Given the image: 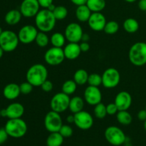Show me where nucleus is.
<instances>
[{"label": "nucleus", "mask_w": 146, "mask_h": 146, "mask_svg": "<svg viewBox=\"0 0 146 146\" xmlns=\"http://www.w3.org/2000/svg\"><path fill=\"white\" fill-rule=\"evenodd\" d=\"M57 20L54 14L48 9L39 10L35 17L36 27L42 32H49L52 31L56 26Z\"/></svg>", "instance_id": "obj_1"}, {"label": "nucleus", "mask_w": 146, "mask_h": 146, "mask_svg": "<svg viewBox=\"0 0 146 146\" xmlns=\"http://www.w3.org/2000/svg\"><path fill=\"white\" fill-rule=\"evenodd\" d=\"M65 58L68 60H75L81 54V51L78 43L69 42L64 48Z\"/></svg>", "instance_id": "obj_19"}, {"label": "nucleus", "mask_w": 146, "mask_h": 146, "mask_svg": "<svg viewBox=\"0 0 146 146\" xmlns=\"http://www.w3.org/2000/svg\"><path fill=\"white\" fill-rule=\"evenodd\" d=\"M52 12L56 20H63L68 16V9L64 6H57Z\"/></svg>", "instance_id": "obj_33"}, {"label": "nucleus", "mask_w": 146, "mask_h": 146, "mask_svg": "<svg viewBox=\"0 0 146 146\" xmlns=\"http://www.w3.org/2000/svg\"><path fill=\"white\" fill-rule=\"evenodd\" d=\"M83 31L82 27L79 24L76 22L70 23L66 26L64 31V35L68 42L78 43L81 41Z\"/></svg>", "instance_id": "obj_11"}, {"label": "nucleus", "mask_w": 146, "mask_h": 146, "mask_svg": "<svg viewBox=\"0 0 146 146\" xmlns=\"http://www.w3.org/2000/svg\"><path fill=\"white\" fill-rule=\"evenodd\" d=\"M40 5L38 0H23L20 5L19 11L26 18L35 17L39 11Z\"/></svg>", "instance_id": "obj_14"}, {"label": "nucleus", "mask_w": 146, "mask_h": 146, "mask_svg": "<svg viewBox=\"0 0 146 146\" xmlns=\"http://www.w3.org/2000/svg\"><path fill=\"white\" fill-rule=\"evenodd\" d=\"M144 128H145V131H146V120L144 121Z\"/></svg>", "instance_id": "obj_52"}, {"label": "nucleus", "mask_w": 146, "mask_h": 146, "mask_svg": "<svg viewBox=\"0 0 146 146\" xmlns=\"http://www.w3.org/2000/svg\"><path fill=\"white\" fill-rule=\"evenodd\" d=\"M88 74L86 70L78 69L74 75V81L76 83L77 85L83 86L88 82Z\"/></svg>", "instance_id": "obj_27"}, {"label": "nucleus", "mask_w": 146, "mask_h": 146, "mask_svg": "<svg viewBox=\"0 0 146 146\" xmlns=\"http://www.w3.org/2000/svg\"><path fill=\"white\" fill-rule=\"evenodd\" d=\"M21 17H22V14L19 10L11 9L6 14L4 20L9 25H16L21 21Z\"/></svg>", "instance_id": "obj_22"}, {"label": "nucleus", "mask_w": 146, "mask_h": 146, "mask_svg": "<svg viewBox=\"0 0 146 146\" xmlns=\"http://www.w3.org/2000/svg\"><path fill=\"white\" fill-rule=\"evenodd\" d=\"M91 14H92V11L90 10L86 4L78 6L76 10V17L77 19L81 22L88 21Z\"/></svg>", "instance_id": "obj_21"}, {"label": "nucleus", "mask_w": 146, "mask_h": 146, "mask_svg": "<svg viewBox=\"0 0 146 146\" xmlns=\"http://www.w3.org/2000/svg\"><path fill=\"white\" fill-rule=\"evenodd\" d=\"M3 32V30H2V29L1 28V27H0V35H1V33Z\"/></svg>", "instance_id": "obj_53"}, {"label": "nucleus", "mask_w": 146, "mask_h": 146, "mask_svg": "<svg viewBox=\"0 0 146 146\" xmlns=\"http://www.w3.org/2000/svg\"><path fill=\"white\" fill-rule=\"evenodd\" d=\"M81 52H87L90 49V45L86 41H82L79 44Z\"/></svg>", "instance_id": "obj_42"}, {"label": "nucleus", "mask_w": 146, "mask_h": 146, "mask_svg": "<svg viewBox=\"0 0 146 146\" xmlns=\"http://www.w3.org/2000/svg\"><path fill=\"white\" fill-rule=\"evenodd\" d=\"M4 128L9 136L14 138H19L24 136L28 130L27 124L21 118L9 119L6 123Z\"/></svg>", "instance_id": "obj_4"}, {"label": "nucleus", "mask_w": 146, "mask_h": 146, "mask_svg": "<svg viewBox=\"0 0 146 146\" xmlns=\"http://www.w3.org/2000/svg\"><path fill=\"white\" fill-rule=\"evenodd\" d=\"M18 35L11 30L3 31L0 35V46L4 52H11L17 48L19 43Z\"/></svg>", "instance_id": "obj_5"}, {"label": "nucleus", "mask_w": 146, "mask_h": 146, "mask_svg": "<svg viewBox=\"0 0 146 146\" xmlns=\"http://www.w3.org/2000/svg\"><path fill=\"white\" fill-rule=\"evenodd\" d=\"M65 35L60 32H56L51 35L50 41L51 44H52L53 46L58 47V48H62L66 43Z\"/></svg>", "instance_id": "obj_28"}, {"label": "nucleus", "mask_w": 146, "mask_h": 146, "mask_svg": "<svg viewBox=\"0 0 146 146\" xmlns=\"http://www.w3.org/2000/svg\"><path fill=\"white\" fill-rule=\"evenodd\" d=\"M121 74L115 68H108L102 75V85L106 88H113L119 84Z\"/></svg>", "instance_id": "obj_9"}, {"label": "nucleus", "mask_w": 146, "mask_h": 146, "mask_svg": "<svg viewBox=\"0 0 146 146\" xmlns=\"http://www.w3.org/2000/svg\"><path fill=\"white\" fill-rule=\"evenodd\" d=\"M35 42L39 47H45L49 43V38L45 32L38 31L36 37Z\"/></svg>", "instance_id": "obj_34"}, {"label": "nucleus", "mask_w": 146, "mask_h": 146, "mask_svg": "<svg viewBox=\"0 0 146 146\" xmlns=\"http://www.w3.org/2000/svg\"><path fill=\"white\" fill-rule=\"evenodd\" d=\"M1 117H7V110H6V108L5 109H2V110H1Z\"/></svg>", "instance_id": "obj_48"}, {"label": "nucleus", "mask_w": 146, "mask_h": 146, "mask_svg": "<svg viewBox=\"0 0 146 146\" xmlns=\"http://www.w3.org/2000/svg\"><path fill=\"white\" fill-rule=\"evenodd\" d=\"M88 86L98 87L102 84V76L96 73H94L88 76Z\"/></svg>", "instance_id": "obj_35"}, {"label": "nucleus", "mask_w": 146, "mask_h": 146, "mask_svg": "<svg viewBox=\"0 0 146 146\" xmlns=\"http://www.w3.org/2000/svg\"><path fill=\"white\" fill-rule=\"evenodd\" d=\"M4 51L2 49V48L0 46V58H1V57L3 56V55H4Z\"/></svg>", "instance_id": "obj_50"}, {"label": "nucleus", "mask_w": 146, "mask_h": 146, "mask_svg": "<svg viewBox=\"0 0 146 146\" xmlns=\"http://www.w3.org/2000/svg\"><path fill=\"white\" fill-rule=\"evenodd\" d=\"M128 58L131 64L136 66L146 64V43L139 41L133 44L129 49Z\"/></svg>", "instance_id": "obj_3"}, {"label": "nucleus", "mask_w": 146, "mask_h": 146, "mask_svg": "<svg viewBox=\"0 0 146 146\" xmlns=\"http://www.w3.org/2000/svg\"><path fill=\"white\" fill-rule=\"evenodd\" d=\"M74 4L76 5L77 7L80 5H84L87 2V0H70Z\"/></svg>", "instance_id": "obj_45"}, {"label": "nucleus", "mask_w": 146, "mask_h": 146, "mask_svg": "<svg viewBox=\"0 0 146 146\" xmlns=\"http://www.w3.org/2000/svg\"><path fill=\"white\" fill-rule=\"evenodd\" d=\"M65 58L64 49L58 47L52 46L48 48L44 54L45 61L50 66L59 65Z\"/></svg>", "instance_id": "obj_10"}, {"label": "nucleus", "mask_w": 146, "mask_h": 146, "mask_svg": "<svg viewBox=\"0 0 146 146\" xmlns=\"http://www.w3.org/2000/svg\"><path fill=\"white\" fill-rule=\"evenodd\" d=\"M84 107V101L82 98L79 96H74L70 99L69 108L70 111L72 113L75 114L76 113L83 111Z\"/></svg>", "instance_id": "obj_23"}, {"label": "nucleus", "mask_w": 146, "mask_h": 146, "mask_svg": "<svg viewBox=\"0 0 146 146\" xmlns=\"http://www.w3.org/2000/svg\"><path fill=\"white\" fill-rule=\"evenodd\" d=\"M123 29L129 34H134L139 29V23L133 18H128L125 20L123 24Z\"/></svg>", "instance_id": "obj_25"}, {"label": "nucleus", "mask_w": 146, "mask_h": 146, "mask_svg": "<svg viewBox=\"0 0 146 146\" xmlns=\"http://www.w3.org/2000/svg\"><path fill=\"white\" fill-rule=\"evenodd\" d=\"M124 1H125L126 2H128V3H133L135 2V1H136L137 0H124Z\"/></svg>", "instance_id": "obj_51"}, {"label": "nucleus", "mask_w": 146, "mask_h": 146, "mask_svg": "<svg viewBox=\"0 0 146 146\" xmlns=\"http://www.w3.org/2000/svg\"><path fill=\"white\" fill-rule=\"evenodd\" d=\"M106 111L107 114L110 115H113L117 114V113L119 111L118 107L115 105V103H111V104H108L106 106Z\"/></svg>", "instance_id": "obj_38"}, {"label": "nucleus", "mask_w": 146, "mask_h": 146, "mask_svg": "<svg viewBox=\"0 0 146 146\" xmlns=\"http://www.w3.org/2000/svg\"><path fill=\"white\" fill-rule=\"evenodd\" d=\"M54 0H38L40 7H43L44 9H47L51 4H53Z\"/></svg>", "instance_id": "obj_41"}, {"label": "nucleus", "mask_w": 146, "mask_h": 146, "mask_svg": "<svg viewBox=\"0 0 146 146\" xmlns=\"http://www.w3.org/2000/svg\"><path fill=\"white\" fill-rule=\"evenodd\" d=\"M89 38H90L89 35H88V34L84 33V34H83V36H82V38H81V41H86V42H88V41L89 40Z\"/></svg>", "instance_id": "obj_47"}, {"label": "nucleus", "mask_w": 146, "mask_h": 146, "mask_svg": "<svg viewBox=\"0 0 146 146\" xmlns=\"http://www.w3.org/2000/svg\"><path fill=\"white\" fill-rule=\"evenodd\" d=\"M94 113L95 116L98 119H104L107 114V111H106V106L104 105L102 103H100V104H97L94 106Z\"/></svg>", "instance_id": "obj_31"}, {"label": "nucleus", "mask_w": 146, "mask_h": 146, "mask_svg": "<svg viewBox=\"0 0 146 146\" xmlns=\"http://www.w3.org/2000/svg\"><path fill=\"white\" fill-rule=\"evenodd\" d=\"M70 99L69 96L63 92L55 94L50 102L51 110L59 113L64 112L68 108Z\"/></svg>", "instance_id": "obj_8"}, {"label": "nucleus", "mask_w": 146, "mask_h": 146, "mask_svg": "<svg viewBox=\"0 0 146 146\" xmlns=\"http://www.w3.org/2000/svg\"><path fill=\"white\" fill-rule=\"evenodd\" d=\"M58 132L64 138H69L73 135V128L68 125H63Z\"/></svg>", "instance_id": "obj_36"}, {"label": "nucleus", "mask_w": 146, "mask_h": 146, "mask_svg": "<svg viewBox=\"0 0 146 146\" xmlns=\"http://www.w3.org/2000/svg\"><path fill=\"white\" fill-rule=\"evenodd\" d=\"M87 22L92 30L95 31H104L107 21L105 16L101 12H92Z\"/></svg>", "instance_id": "obj_16"}, {"label": "nucleus", "mask_w": 146, "mask_h": 146, "mask_svg": "<svg viewBox=\"0 0 146 146\" xmlns=\"http://www.w3.org/2000/svg\"><path fill=\"white\" fill-rule=\"evenodd\" d=\"M84 99L88 104L95 106L102 101V94L98 87L88 86L84 91Z\"/></svg>", "instance_id": "obj_15"}, {"label": "nucleus", "mask_w": 146, "mask_h": 146, "mask_svg": "<svg viewBox=\"0 0 146 146\" xmlns=\"http://www.w3.org/2000/svg\"><path fill=\"white\" fill-rule=\"evenodd\" d=\"M145 109L146 110V105H145Z\"/></svg>", "instance_id": "obj_55"}, {"label": "nucleus", "mask_w": 146, "mask_h": 146, "mask_svg": "<svg viewBox=\"0 0 146 146\" xmlns=\"http://www.w3.org/2000/svg\"><path fill=\"white\" fill-rule=\"evenodd\" d=\"M64 137L59 132L51 133L46 139L47 146H61L64 143Z\"/></svg>", "instance_id": "obj_24"}, {"label": "nucleus", "mask_w": 146, "mask_h": 146, "mask_svg": "<svg viewBox=\"0 0 146 146\" xmlns=\"http://www.w3.org/2000/svg\"><path fill=\"white\" fill-rule=\"evenodd\" d=\"M116 119L121 125H128L132 122L133 117L128 111H119L116 114Z\"/></svg>", "instance_id": "obj_29"}, {"label": "nucleus", "mask_w": 146, "mask_h": 146, "mask_svg": "<svg viewBox=\"0 0 146 146\" xmlns=\"http://www.w3.org/2000/svg\"><path fill=\"white\" fill-rule=\"evenodd\" d=\"M138 118L141 121H145L146 120V110H141L138 113Z\"/></svg>", "instance_id": "obj_43"}, {"label": "nucleus", "mask_w": 146, "mask_h": 146, "mask_svg": "<svg viewBox=\"0 0 146 146\" xmlns=\"http://www.w3.org/2000/svg\"><path fill=\"white\" fill-rule=\"evenodd\" d=\"M63 125V121L59 113L51 110L44 118V126L50 133L58 132Z\"/></svg>", "instance_id": "obj_7"}, {"label": "nucleus", "mask_w": 146, "mask_h": 146, "mask_svg": "<svg viewBox=\"0 0 146 146\" xmlns=\"http://www.w3.org/2000/svg\"><path fill=\"white\" fill-rule=\"evenodd\" d=\"M77 84L75 81L73 80H67L62 85V92L67 95H71L74 94L76 91Z\"/></svg>", "instance_id": "obj_30"}, {"label": "nucleus", "mask_w": 146, "mask_h": 146, "mask_svg": "<svg viewBox=\"0 0 146 146\" xmlns=\"http://www.w3.org/2000/svg\"><path fill=\"white\" fill-rule=\"evenodd\" d=\"M20 87V91H21V94H24V95H27V94H29L32 91L33 86L28 81H25V82L21 83L19 85Z\"/></svg>", "instance_id": "obj_37"}, {"label": "nucleus", "mask_w": 146, "mask_h": 146, "mask_svg": "<svg viewBox=\"0 0 146 146\" xmlns=\"http://www.w3.org/2000/svg\"><path fill=\"white\" fill-rule=\"evenodd\" d=\"M138 8L143 11H146V0H140L138 1Z\"/></svg>", "instance_id": "obj_44"}, {"label": "nucleus", "mask_w": 146, "mask_h": 146, "mask_svg": "<svg viewBox=\"0 0 146 146\" xmlns=\"http://www.w3.org/2000/svg\"><path fill=\"white\" fill-rule=\"evenodd\" d=\"M55 8H56V6L54 5V4H51V5H50L47 9H48V10H50V11H53L54 9H55Z\"/></svg>", "instance_id": "obj_49"}, {"label": "nucleus", "mask_w": 146, "mask_h": 146, "mask_svg": "<svg viewBox=\"0 0 146 146\" xmlns=\"http://www.w3.org/2000/svg\"><path fill=\"white\" fill-rule=\"evenodd\" d=\"M66 121L69 123H74V115H69L66 117Z\"/></svg>", "instance_id": "obj_46"}, {"label": "nucleus", "mask_w": 146, "mask_h": 146, "mask_svg": "<svg viewBox=\"0 0 146 146\" xmlns=\"http://www.w3.org/2000/svg\"><path fill=\"white\" fill-rule=\"evenodd\" d=\"M119 30V24L115 21H109L106 22L104 27V32L107 34L113 35L118 32Z\"/></svg>", "instance_id": "obj_32"}, {"label": "nucleus", "mask_w": 146, "mask_h": 146, "mask_svg": "<svg viewBox=\"0 0 146 146\" xmlns=\"http://www.w3.org/2000/svg\"><path fill=\"white\" fill-rule=\"evenodd\" d=\"M38 32V29L34 26L25 25L20 29L17 35L20 42L24 44H29L35 41Z\"/></svg>", "instance_id": "obj_12"}, {"label": "nucleus", "mask_w": 146, "mask_h": 146, "mask_svg": "<svg viewBox=\"0 0 146 146\" xmlns=\"http://www.w3.org/2000/svg\"><path fill=\"white\" fill-rule=\"evenodd\" d=\"M53 87H54V86H53L52 82L48 81V80H46V81H44L41 86V89H42V91H44V92H47V93L52 91Z\"/></svg>", "instance_id": "obj_39"}, {"label": "nucleus", "mask_w": 146, "mask_h": 146, "mask_svg": "<svg viewBox=\"0 0 146 146\" xmlns=\"http://www.w3.org/2000/svg\"><path fill=\"white\" fill-rule=\"evenodd\" d=\"M87 6L92 12H101L106 7L105 0H87Z\"/></svg>", "instance_id": "obj_26"}, {"label": "nucleus", "mask_w": 146, "mask_h": 146, "mask_svg": "<svg viewBox=\"0 0 146 146\" xmlns=\"http://www.w3.org/2000/svg\"><path fill=\"white\" fill-rule=\"evenodd\" d=\"M74 115V123L79 129L86 131L90 129L94 125V118L87 111H81Z\"/></svg>", "instance_id": "obj_13"}, {"label": "nucleus", "mask_w": 146, "mask_h": 146, "mask_svg": "<svg viewBox=\"0 0 146 146\" xmlns=\"http://www.w3.org/2000/svg\"><path fill=\"white\" fill-rule=\"evenodd\" d=\"M9 135L6 131L5 128H0V145L4 143L8 139Z\"/></svg>", "instance_id": "obj_40"}, {"label": "nucleus", "mask_w": 146, "mask_h": 146, "mask_svg": "<svg viewBox=\"0 0 146 146\" xmlns=\"http://www.w3.org/2000/svg\"><path fill=\"white\" fill-rule=\"evenodd\" d=\"M105 138L110 144L115 146H119L125 141V133L120 128L117 126H109L106 129Z\"/></svg>", "instance_id": "obj_6"}, {"label": "nucleus", "mask_w": 146, "mask_h": 146, "mask_svg": "<svg viewBox=\"0 0 146 146\" xmlns=\"http://www.w3.org/2000/svg\"><path fill=\"white\" fill-rule=\"evenodd\" d=\"M7 110V118L9 119L20 118L24 113V108L22 104L14 102L9 104L6 108Z\"/></svg>", "instance_id": "obj_18"}, {"label": "nucleus", "mask_w": 146, "mask_h": 146, "mask_svg": "<svg viewBox=\"0 0 146 146\" xmlns=\"http://www.w3.org/2000/svg\"><path fill=\"white\" fill-rule=\"evenodd\" d=\"M1 109H0V118H1Z\"/></svg>", "instance_id": "obj_54"}, {"label": "nucleus", "mask_w": 146, "mask_h": 146, "mask_svg": "<svg viewBox=\"0 0 146 146\" xmlns=\"http://www.w3.org/2000/svg\"><path fill=\"white\" fill-rule=\"evenodd\" d=\"M21 94L20 87L18 84L11 83L6 86L3 90V95L4 98L8 100H14L18 98Z\"/></svg>", "instance_id": "obj_20"}, {"label": "nucleus", "mask_w": 146, "mask_h": 146, "mask_svg": "<svg viewBox=\"0 0 146 146\" xmlns=\"http://www.w3.org/2000/svg\"><path fill=\"white\" fill-rule=\"evenodd\" d=\"M48 70L41 64H36L31 66L27 71L26 78L34 87L41 86V84L47 80Z\"/></svg>", "instance_id": "obj_2"}, {"label": "nucleus", "mask_w": 146, "mask_h": 146, "mask_svg": "<svg viewBox=\"0 0 146 146\" xmlns=\"http://www.w3.org/2000/svg\"><path fill=\"white\" fill-rule=\"evenodd\" d=\"M114 103L119 111H128L132 104V96L127 91H121L115 96Z\"/></svg>", "instance_id": "obj_17"}]
</instances>
